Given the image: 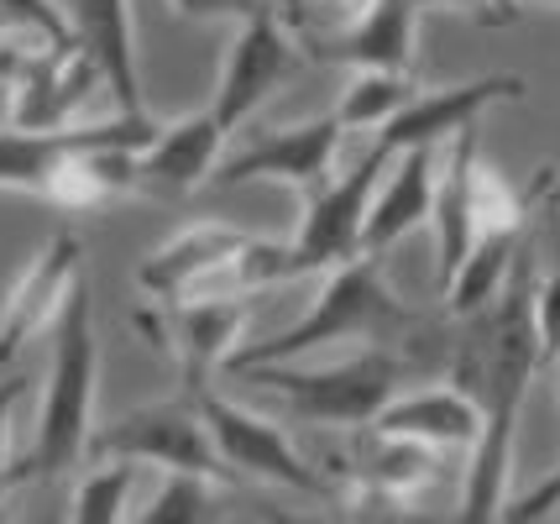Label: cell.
Here are the masks:
<instances>
[{"label":"cell","instance_id":"6da1fadb","mask_svg":"<svg viewBox=\"0 0 560 524\" xmlns=\"http://www.w3.org/2000/svg\"><path fill=\"white\" fill-rule=\"evenodd\" d=\"M535 283V242H524L503 294L488 310L466 315V336L456 347L451 383H462L466 394L482 404V441L466 456V520H503V503L513 499V435H518V415H524V399L535 388V373L545 368Z\"/></svg>","mask_w":560,"mask_h":524},{"label":"cell","instance_id":"7a4b0ae2","mask_svg":"<svg viewBox=\"0 0 560 524\" xmlns=\"http://www.w3.org/2000/svg\"><path fill=\"white\" fill-rule=\"evenodd\" d=\"M315 304L304 310V321H293L289 330L278 336H262L252 347H236L231 362L220 373H242V368H257V362H299L310 351H325L336 341H357V336H398L415 325V310L393 294L388 273H383V257L372 252H357L336 263L330 273H319Z\"/></svg>","mask_w":560,"mask_h":524},{"label":"cell","instance_id":"3957f363","mask_svg":"<svg viewBox=\"0 0 560 524\" xmlns=\"http://www.w3.org/2000/svg\"><path fill=\"white\" fill-rule=\"evenodd\" d=\"M95 394H100V336L90 283H73L63 315L52 321V368L43 383V409H37V446H32V473L58 477L90 451L95 435Z\"/></svg>","mask_w":560,"mask_h":524},{"label":"cell","instance_id":"277c9868","mask_svg":"<svg viewBox=\"0 0 560 524\" xmlns=\"http://www.w3.org/2000/svg\"><path fill=\"white\" fill-rule=\"evenodd\" d=\"M242 383L268 388L289 404L299 420L310 424H336V430H362L383 415V404L398 394L404 362L388 347L351 351L346 362H325V368H299V362H257L242 368Z\"/></svg>","mask_w":560,"mask_h":524},{"label":"cell","instance_id":"5b68a950","mask_svg":"<svg viewBox=\"0 0 560 524\" xmlns=\"http://www.w3.org/2000/svg\"><path fill=\"white\" fill-rule=\"evenodd\" d=\"M90 456H131V462H147L158 473H205L220 477V482H236V473L220 462L195 388H184L173 399H152L121 415V420L100 424L90 435Z\"/></svg>","mask_w":560,"mask_h":524},{"label":"cell","instance_id":"8992f818","mask_svg":"<svg viewBox=\"0 0 560 524\" xmlns=\"http://www.w3.org/2000/svg\"><path fill=\"white\" fill-rule=\"evenodd\" d=\"M388 158L377 142L351 163V168H336L330 178H319L315 189L304 195V216H299V231L289 236L293 247V268L299 278L330 273L336 263L357 257L362 252V225L366 210H372V195L388 174Z\"/></svg>","mask_w":560,"mask_h":524},{"label":"cell","instance_id":"52a82bcc","mask_svg":"<svg viewBox=\"0 0 560 524\" xmlns=\"http://www.w3.org/2000/svg\"><path fill=\"white\" fill-rule=\"evenodd\" d=\"M304 63H310V53L293 43V26L283 22V11L272 0L257 5L246 22H236V37H231V53H225V69L215 84V105H210L215 121L225 131H242Z\"/></svg>","mask_w":560,"mask_h":524},{"label":"cell","instance_id":"ba28073f","mask_svg":"<svg viewBox=\"0 0 560 524\" xmlns=\"http://www.w3.org/2000/svg\"><path fill=\"white\" fill-rule=\"evenodd\" d=\"M195 399H199V409H205L210 435H215L220 462H225L236 477H257V482H272V488L315 493V499L330 493V482H325V477L299 456V446L289 441V430H283V424H272V420H262V415L242 409V404L220 399L210 383L195 388Z\"/></svg>","mask_w":560,"mask_h":524},{"label":"cell","instance_id":"9c48e42d","mask_svg":"<svg viewBox=\"0 0 560 524\" xmlns=\"http://www.w3.org/2000/svg\"><path fill=\"white\" fill-rule=\"evenodd\" d=\"M346 126L341 116H315V121L299 126H272V131H257L242 152H231L215 168L220 189H236V184H252V178H272V184H289L299 195H310L319 178L336 174V152H341Z\"/></svg>","mask_w":560,"mask_h":524},{"label":"cell","instance_id":"30bf717a","mask_svg":"<svg viewBox=\"0 0 560 524\" xmlns=\"http://www.w3.org/2000/svg\"><path fill=\"white\" fill-rule=\"evenodd\" d=\"M524 95H529V84L509 69L477 74L466 84H445V90H419L393 121L377 126V148L393 152V158L404 148H445L462 126H477L488 110L524 101Z\"/></svg>","mask_w":560,"mask_h":524},{"label":"cell","instance_id":"8fae6325","mask_svg":"<svg viewBox=\"0 0 560 524\" xmlns=\"http://www.w3.org/2000/svg\"><path fill=\"white\" fill-rule=\"evenodd\" d=\"M79 278H84V242H79V231H58V236H48L43 247L32 252V263L16 273L11 294L0 304V368L16 362L63 315V304H69Z\"/></svg>","mask_w":560,"mask_h":524},{"label":"cell","instance_id":"7c38bea8","mask_svg":"<svg viewBox=\"0 0 560 524\" xmlns=\"http://www.w3.org/2000/svg\"><path fill=\"white\" fill-rule=\"evenodd\" d=\"M246 315H252L246 294H195V300H173L163 315H147L142 325L184 368V388H205L210 373L225 368L231 351L242 347Z\"/></svg>","mask_w":560,"mask_h":524},{"label":"cell","instance_id":"4fadbf2b","mask_svg":"<svg viewBox=\"0 0 560 524\" xmlns=\"http://www.w3.org/2000/svg\"><path fill=\"white\" fill-rule=\"evenodd\" d=\"M225 126L215 110L184 116L173 126H158V137L137 152V195L147 200H184L199 184H210L215 168L225 163Z\"/></svg>","mask_w":560,"mask_h":524},{"label":"cell","instance_id":"5bb4252c","mask_svg":"<svg viewBox=\"0 0 560 524\" xmlns=\"http://www.w3.org/2000/svg\"><path fill=\"white\" fill-rule=\"evenodd\" d=\"M435 283L445 289L462 257L471 252L477 231H482V152H477V126H462L445 152H440V178H435Z\"/></svg>","mask_w":560,"mask_h":524},{"label":"cell","instance_id":"9a60e30c","mask_svg":"<svg viewBox=\"0 0 560 524\" xmlns=\"http://www.w3.org/2000/svg\"><path fill=\"white\" fill-rule=\"evenodd\" d=\"M246 242V231L225 221H195L184 225V231H173L163 247H152L142 257V268H137V283H142V294L152 300H195V294H210V283L215 273L231 263V252Z\"/></svg>","mask_w":560,"mask_h":524},{"label":"cell","instance_id":"2e32d148","mask_svg":"<svg viewBox=\"0 0 560 524\" xmlns=\"http://www.w3.org/2000/svg\"><path fill=\"white\" fill-rule=\"evenodd\" d=\"M377 435H398V441H419L435 451H466L482 441V404L466 394L462 383H430L415 394H393L383 415L372 420Z\"/></svg>","mask_w":560,"mask_h":524},{"label":"cell","instance_id":"e0dca14e","mask_svg":"<svg viewBox=\"0 0 560 524\" xmlns=\"http://www.w3.org/2000/svg\"><path fill=\"white\" fill-rule=\"evenodd\" d=\"M435 178H440V148H404L393 174H383L372 210L362 225V252L388 257L404 236H415L419 225L435 216Z\"/></svg>","mask_w":560,"mask_h":524},{"label":"cell","instance_id":"ac0fdd59","mask_svg":"<svg viewBox=\"0 0 560 524\" xmlns=\"http://www.w3.org/2000/svg\"><path fill=\"white\" fill-rule=\"evenodd\" d=\"M73 43L100 69L116 110H147L137 74V37H131V0H69Z\"/></svg>","mask_w":560,"mask_h":524},{"label":"cell","instance_id":"d6986e66","mask_svg":"<svg viewBox=\"0 0 560 524\" xmlns=\"http://www.w3.org/2000/svg\"><path fill=\"white\" fill-rule=\"evenodd\" d=\"M524 242H529V225H488V231L471 242V252L462 257L456 278L445 283V310H451L456 321L488 310V304L503 294V283H509Z\"/></svg>","mask_w":560,"mask_h":524},{"label":"cell","instance_id":"ffe728a7","mask_svg":"<svg viewBox=\"0 0 560 524\" xmlns=\"http://www.w3.org/2000/svg\"><path fill=\"white\" fill-rule=\"evenodd\" d=\"M415 0H372V11L362 16V26L341 37L336 48L325 53L330 63L346 69H409L415 63V26H419Z\"/></svg>","mask_w":560,"mask_h":524},{"label":"cell","instance_id":"44dd1931","mask_svg":"<svg viewBox=\"0 0 560 524\" xmlns=\"http://www.w3.org/2000/svg\"><path fill=\"white\" fill-rule=\"evenodd\" d=\"M84 137H90V121L63 126V131H26V126L0 131V189L43 195V184L58 168V158L69 148H79Z\"/></svg>","mask_w":560,"mask_h":524},{"label":"cell","instance_id":"7402d4cb","mask_svg":"<svg viewBox=\"0 0 560 524\" xmlns=\"http://www.w3.org/2000/svg\"><path fill=\"white\" fill-rule=\"evenodd\" d=\"M419 95V84L409 69H357V79L346 84V95L336 101L346 131H377L383 121H393L404 105Z\"/></svg>","mask_w":560,"mask_h":524},{"label":"cell","instance_id":"603a6c76","mask_svg":"<svg viewBox=\"0 0 560 524\" xmlns=\"http://www.w3.org/2000/svg\"><path fill=\"white\" fill-rule=\"evenodd\" d=\"M137 467L131 456H95V467L79 477L69 503V520L79 524H116L131 514V482H137Z\"/></svg>","mask_w":560,"mask_h":524},{"label":"cell","instance_id":"cb8c5ba5","mask_svg":"<svg viewBox=\"0 0 560 524\" xmlns=\"http://www.w3.org/2000/svg\"><path fill=\"white\" fill-rule=\"evenodd\" d=\"M231 488L220 477L205 473H163V482L152 488V499L137 509L142 524H199V520H215V493Z\"/></svg>","mask_w":560,"mask_h":524},{"label":"cell","instance_id":"d4e9b609","mask_svg":"<svg viewBox=\"0 0 560 524\" xmlns=\"http://www.w3.org/2000/svg\"><path fill=\"white\" fill-rule=\"evenodd\" d=\"M366 11H372V0H293L283 22L299 26V48L310 58H325L341 37L362 26Z\"/></svg>","mask_w":560,"mask_h":524},{"label":"cell","instance_id":"484cf974","mask_svg":"<svg viewBox=\"0 0 560 524\" xmlns=\"http://www.w3.org/2000/svg\"><path fill=\"white\" fill-rule=\"evenodd\" d=\"M0 11H11L16 26L32 32L37 43H52V48H69L73 43L69 5H58V0H0Z\"/></svg>","mask_w":560,"mask_h":524},{"label":"cell","instance_id":"4316f807","mask_svg":"<svg viewBox=\"0 0 560 524\" xmlns=\"http://www.w3.org/2000/svg\"><path fill=\"white\" fill-rule=\"evenodd\" d=\"M535 321H539V351H545V362H560V268L556 273H539Z\"/></svg>","mask_w":560,"mask_h":524},{"label":"cell","instance_id":"83f0119b","mask_svg":"<svg viewBox=\"0 0 560 524\" xmlns=\"http://www.w3.org/2000/svg\"><path fill=\"white\" fill-rule=\"evenodd\" d=\"M550 514H560V467H550L535 488H524L503 503V520H550Z\"/></svg>","mask_w":560,"mask_h":524},{"label":"cell","instance_id":"f1b7e54d","mask_svg":"<svg viewBox=\"0 0 560 524\" xmlns=\"http://www.w3.org/2000/svg\"><path fill=\"white\" fill-rule=\"evenodd\" d=\"M257 5H268V0H168L173 16H184V22H246Z\"/></svg>","mask_w":560,"mask_h":524},{"label":"cell","instance_id":"f546056e","mask_svg":"<svg viewBox=\"0 0 560 524\" xmlns=\"http://www.w3.org/2000/svg\"><path fill=\"white\" fill-rule=\"evenodd\" d=\"M419 11H466V16H482V22H513L524 5L518 0H415Z\"/></svg>","mask_w":560,"mask_h":524},{"label":"cell","instance_id":"4dcf8cb0","mask_svg":"<svg viewBox=\"0 0 560 524\" xmlns=\"http://www.w3.org/2000/svg\"><path fill=\"white\" fill-rule=\"evenodd\" d=\"M22 394H26V377L22 373L0 377V473L11 467V409L22 404Z\"/></svg>","mask_w":560,"mask_h":524},{"label":"cell","instance_id":"1f68e13d","mask_svg":"<svg viewBox=\"0 0 560 524\" xmlns=\"http://www.w3.org/2000/svg\"><path fill=\"white\" fill-rule=\"evenodd\" d=\"M26 477H37V473H32V456H26V462H11V467L0 473V499H5L16 482H26Z\"/></svg>","mask_w":560,"mask_h":524},{"label":"cell","instance_id":"d6a6232c","mask_svg":"<svg viewBox=\"0 0 560 524\" xmlns=\"http://www.w3.org/2000/svg\"><path fill=\"white\" fill-rule=\"evenodd\" d=\"M16 32H22V26H16V16H11V11H0V43H11Z\"/></svg>","mask_w":560,"mask_h":524},{"label":"cell","instance_id":"836d02e7","mask_svg":"<svg viewBox=\"0 0 560 524\" xmlns=\"http://www.w3.org/2000/svg\"><path fill=\"white\" fill-rule=\"evenodd\" d=\"M518 5H560V0H518Z\"/></svg>","mask_w":560,"mask_h":524}]
</instances>
